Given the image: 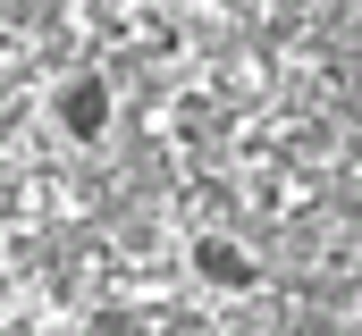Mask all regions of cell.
<instances>
[{
	"label": "cell",
	"instance_id": "1",
	"mask_svg": "<svg viewBox=\"0 0 362 336\" xmlns=\"http://www.w3.org/2000/svg\"><path fill=\"white\" fill-rule=\"evenodd\" d=\"M110 118H118V92H110L101 68L59 76V92H51V126H59L68 143H101V135H110Z\"/></svg>",
	"mask_w": 362,
	"mask_h": 336
},
{
	"label": "cell",
	"instance_id": "2",
	"mask_svg": "<svg viewBox=\"0 0 362 336\" xmlns=\"http://www.w3.org/2000/svg\"><path fill=\"white\" fill-rule=\"evenodd\" d=\"M194 277L219 286V294H253L262 286V260L236 244V236H194Z\"/></svg>",
	"mask_w": 362,
	"mask_h": 336
}]
</instances>
